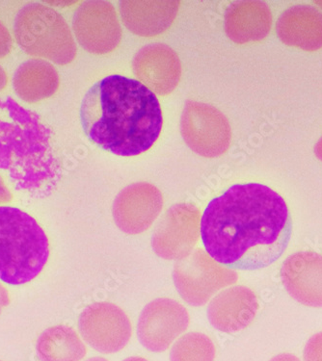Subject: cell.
Here are the masks:
<instances>
[{
	"instance_id": "cell-1",
	"label": "cell",
	"mask_w": 322,
	"mask_h": 361,
	"mask_svg": "<svg viewBox=\"0 0 322 361\" xmlns=\"http://www.w3.org/2000/svg\"><path fill=\"white\" fill-rule=\"evenodd\" d=\"M292 225L283 197L260 183L236 184L208 204L200 222L207 254L237 270L268 267L289 245Z\"/></svg>"
},
{
	"instance_id": "cell-2",
	"label": "cell",
	"mask_w": 322,
	"mask_h": 361,
	"mask_svg": "<svg viewBox=\"0 0 322 361\" xmlns=\"http://www.w3.org/2000/svg\"><path fill=\"white\" fill-rule=\"evenodd\" d=\"M80 121L90 141L120 157H136L150 149L163 123L155 94L140 81L117 75L89 89Z\"/></svg>"
},
{
	"instance_id": "cell-3",
	"label": "cell",
	"mask_w": 322,
	"mask_h": 361,
	"mask_svg": "<svg viewBox=\"0 0 322 361\" xmlns=\"http://www.w3.org/2000/svg\"><path fill=\"white\" fill-rule=\"evenodd\" d=\"M0 170L35 197L49 196L61 178L49 129L12 97L0 99Z\"/></svg>"
},
{
	"instance_id": "cell-4",
	"label": "cell",
	"mask_w": 322,
	"mask_h": 361,
	"mask_svg": "<svg viewBox=\"0 0 322 361\" xmlns=\"http://www.w3.org/2000/svg\"><path fill=\"white\" fill-rule=\"evenodd\" d=\"M49 257L44 229L28 213L0 207V279L12 286L33 281Z\"/></svg>"
},
{
	"instance_id": "cell-5",
	"label": "cell",
	"mask_w": 322,
	"mask_h": 361,
	"mask_svg": "<svg viewBox=\"0 0 322 361\" xmlns=\"http://www.w3.org/2000/svg\"><path fill=\"white\" fill-rule=\"evenodd\" d=\"M16 41L26 54L64 66L76 56V44L68 23L47 5L30 4L15 18Z\"/></svg>"
},
{
	"instance_id": "cell-6",
	"label": "cell",
	"mask_w": 322,
	"mask_h": 361,
	"mask_svg": "<svg viewBox=\"0 0 322 361\" xmlns=\"http://www.w3.org/2000/svg\"><path fill=\"white\" fill-rule=\"evenodd\" d=\"M173 279L184 302L192 307H202L219 290L236 283L237 274L219 264L205 250H197L178 260Z\"/></svg>"
},
{
	"instance_id": "cell-7",
	"label": "cell",
	"mask_w": 322,
	"mask_h": 361,
	"mask_svg": "<svg viewBox=\"0 0 322 361\" xmlns=\"http://www.w3.org/2000/svg\"><path fill=\"white\" fill-rule=\"evenodd\" d=\"M181 133L189 149L201 157H220L231 145L229 121L215 107L202 102H186L181 118Z\"/></svg>"
},
{
	"instance_id": "cell-8",
	"label": "cell",
	"mask_w": 322,
	"mask_h": 361,
	"mask_svg": "<svg viewBox=\"0 0 322 361\" xmlns=\"http://www.w3.org/2000/svg\"><path fill=\"white\" fill-rule=\"evenodd\" d=\"M78 326L84 341L102 354L120 352L133 334L129 316L112 302L90 305L79 316Z\"/></svg>"
},
{
	"instance_id": "cell-9",
	"label": "cell",
	"mask_w": 322,
	"mask_h": 361,
	"mask_svg": "<svg viewBox=\"0 0 322 361\" xmlns=\"http://www.w3.org/2000/svg\"><path fill=\"white\" fill-rule=\"evenodd\" d=\"M200 212L191 204L173 205L161 218L152 236L153 250L166 260L189 257L200 236Z\"/></svg>"
},
{
	"instance_id": "cell-10",
	"label": "cell",
	"mask_w": 322,
	"mask_h": 361,
	"mask_svg": "<svg viewBox=\"0 0 322 361\" xmlns=\"http://www.w3.org/2000/svg\"><path fill=\"white\" fill-rule=\"evenodd\" d=\"M73 29L78 44L90 54H110L122 41V28L109 1L83 2L73 16Z\"/></svg>"
},
{
	"instance_id": "cell-11",
	"label": "cell",
	"mask_w": 322,
	"mask_h": 361,
	"mask_svg": "<svg viewBox=\"0 0 322 361\" xmlns=\"http://www.w3.org/2000/svg\"><path fill=\"white\" fill-rule=\"evenodd\" d=\"M186 308L175 300L157 299L144 307L137 324L140 343L150 352H165L189 328Z\"/></svg>"
},
{
	"instance_id": "cell-12",
	"label": "cell",
	"mask_w": 322,
	"mask_h": 361,
	"mask_svg": "<svg viewBox=\"0 0 322 361\" xmlns=\"http://www.w3.org/2000/svg\"><path fill=\"white\" fill-rule=\"evenodd\" d=\"M162 207L163 196L160 189L147 183H134L116 197L113 218L123 233L136 235L152 226Z\"/></svg>"
},
{
	"instance_id": "cell-13",
	"label": "cell",
	"mask_w": 322,
	"mask_h": 361,
	"mask_svg": "<svg viewBox=\"0 0 322 361\" xmlns=\"http://www.w3.org/2000/svg\"><path fill=\"white\" fill-rule=\"evenodd\" d=\"M133 68L140 82L160 96L172 93L181 80L178 54L166 44H150L140 49L134 57Z\"/></svg>"
},
{
	"instance_id": "cell-14",
	"label": "cell",
	"mask_w": 322,
	"mask_h": 361,
	"mask_svg": "<svg viewBox=\"0 0 322 361\" xmlns=\"http://www.w3.org/2000/svg\"><path fill=\"white\" fill-rule=\"evenodd\" d=\"M287 293L300 304L322 307V255L299 252L287 257L281 268Z\"/></svg>"
},
{
	"instance_id": "cell-15",
	"label": "cell",
	"mask_w": 322,
	"mask_h": 361,
	"mask_svg": "<svg viewBox=\"0 0 322 361\" xmlns=\"http://www.w3.org/2000/svg\"><path fill=\"white\" fill-rule=\"evenodd\" d=\"M258 300L246 286L224 290L211 300L208 318L213 328L225 334H236L246 329L257 315Z\"/></svg>"
},
{
	"instance_id": "cell-16",
	"label": "cell",
	"mask_w": 322,
	"mask_h": 361,
	"mask_svg": "<svg viewBox=\"0 0 322 361\" xmlns=\"http://www.w3.org/2000/svg\"><path fill=\"white\" fill-rule=\"evenodd\" d=\"M181 2L140 1L124 0L120 13L124 25L129 31L141 37H154L165 32L173 25Z\"/></svg>"
},
{
	"instance_id": "cell-17",
	"label": "cell",
	"mask_w": 322,
	"mask_h": 361,
	"mask_svg": "<svg viewBox=\"0 0 322 361\" xmlns=\"http://www.w3.org/2000/svg\"><path fill=\"white\" fill-rule=\"evenodd\" d=\"M273 14L266 2L237 1L227 10L226 34L236 44L263 41L270 32Z\"/></svg>"
},
{
	"instance_id": "cell-18",
	"label": "cell",
	"mask_w": 322,
	"mask_h": 361,
	"mask_svg": "<svg viewBox=\"0 0 322 361\" xmlns=\"http://www.w3.org/2000/svg\"><path fill=\"white\" fill-rule=\"evenodd\" d=\"M280 39L305 51L322 49V13L307 5L290 8L277 23Z\"/></svg>"
},
{
	"instance_id": "cell-19",
	"label": "cell",
	"mask_w": 322,
	"mask_h": 361,
	"mask_svg": "<svg viewBox=\"0 0 322 361\" xmlns=\"http://www.w3.org/2000/svg\"><path fill=\"white\" fill-rule=\"evenodd\" d=\"M59 85L56 68L43 59H31L23 63L13 78L16 94L28 104H36L54 96Z\"/></svg>"
},
{
	"instance_id": "cell-20",
	"label": "cell",
	"mask_w": 322,
	"mask_h": 361,
	"mask_svg": "<svg viewBox=\"0 0 322 361\" xmlns=\"http://www.w3.org/2000/svg\"><path fill=\"white\" fill-rule=\"evenodd\" d=\"M36 349L41 361H80L87 353L75 329L64 325L46 329L40 336Z\"/></svg>"
},
{
	"instance_id": "cell-21",
	"label": "cell",
	"mask_w": 322,
	"mask_h": 361,
	"mask_svg": "<svg viewBox=\"0 0 322 361\" xmlns=\"http://www.w3.org/2000/svg\"><path fill=\"white\" fill-rule=\"evenodd\" d=\"M216 350L204 334L189 333L177 340L170 352V361H215Z\"/></svg>"
},
{
	"instance_id": "cell-22",
	"label": "cell",
	"mask_w": 322,
	"mask_h": 361,
	"mask_svg": "<svg viewBox=\"0 0 322 361\" xmlns=\"http://www.w3.org/2000/svg\"><path fill=\"white\" fill-rule=\"evenodd\" d=\"M304 361H322V333H318L308 340L303 354Z\"/></svg>"
},
{
	"instance_id": "cell-23",
	"label": "cell",
	"mask_w": 322,
	"mask_h": 361,
	"mask_svg": "<svg viewBox=\"0 0 322 361\" xmlns=\"http://www.w3.org/2000/svg\"><path fill=\"white\" fill-rule=\"evenodd\" d=\"M13 39L6 26L0 20V59L5 58L11 52Z\"/></svg>"
},
{
	"instance_id": "cell-24",
	"label": "cell",
	"mask_w": 322,
	"mask_h": 361,
	"mask_svg": "<svg viewBox=\"0 0 322 361\" xmlns=\"http://www.w3.org/2000/svg\"><path fill=\"white\" fill-rule=\"evenodd\" d=\"M13 200L11 191L5 184L4 179L0 176V204H8Z\"/></svg>"
},
{
	"instance_id": "cell-25",
	"label": "cell",
	"mask_w": 322,
	"mask_h": 361,
	"mask_svg": "<svg viewBox=\"0 0 322 361\" xmlns=\"http://www.w3.org/2000/svg\"><path fill=\"white\" fill-rule=\"evenodd\" d=\"M10 304L9 292L5 288L1 283H0V314L4 312L5 307H7Z\"/></svg>"
},
{
	"instance_id": "cell-26",
	"label": "cell",
	"mask_w": 322,
	"mask_h": 361,
	"mask_svg": "<svg viewBox=\"0 0 322 361\" xmlns=\"http://www.w3.org/2000/svg\"><path fill=\"white\" fill-rule=\"evenodd\" d=\"M269 361H301L297 355L292 354H280Z\"/></svg>"
},
{
	"instance_id": "cell-27",
	"label": "cell",
	"mask_w": 322,
	"mask_h": 361,
	"mask_svg": "<svg viewBox=\"0 0 322 361\" xmlns=\"http://www.w3.org/2000/svg\"><path fill=\"white\" fill-rule=\"evenodd\" d=\"M8 78L4 68L0 66V91H2L7 86Z\"/></svg>"
},
{
	"instance_id": "cell-28",
	"label": "cell",
	"mask_w": 322,
	"mask_h": 361,
	"mask_svg": "<svg viewBox=\"0 0 322 361\" xmlns=\"http://www.w3.org/2000/svg\"><path fill=\"white\" fill-rule=\"evenodd\" d=\"M315 154L316 157H318V159L322 161V137L321 139L318 142V144L316 145Z\"/></svg>"
},
{
	"instance_id": "cell-29",
	"label": "cell",
	"mask_w": 322,
	"mask_h": 361,
	"mask_svg": "<svg viewBox=\"0 0 322 361\" xmlns=\"http://www.w3.org/2000/svg\"><path fill=\"white\" fill-rule=\"evenodd\" d=\"M123 361H148L146 358L140 357H131L126 358L125 360Z\"/></svg>"
},
{
	"instance_id": "cell-30",
	"label": "cell",
	"mask_w": 322,
	"mask_h": 361,
	"mask_svg": "<svg viewBox=\"0 0 322 361\" xmlns=\"http://www.w3.org/2000/svg\"><path fill=\"white\" fill-rule=\"evenodd\" d=\"M85 361H108L107 358L105 357H95L89 358V360H87Z\"/></svg>"
},
{
	"instance_id": "cell-31",
	"label": "cell",
	"mask_w": 322,
	"mask_h": 361,
	"mask_svg": "<svg viewBox=\"0 0 322 361\" xmlns=\"http://www.w3.org/2000/svg\"><path fill=\"white\" fill-rule=\"evenodd\" d=\"M0 361H1V360H0Z\"/></svg>"
}]
</instances>
